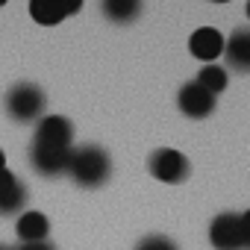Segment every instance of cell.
Instances as JSON below:
<instances>
[{
  "mask_svg": "<svg viewBox=\"0 0 250 250\" xmlns=\"http://www.w3.org/2000/svg\"><path fill=\"white\" fill-rule=\"evenodd\" d=\"M74 153V127L62 115H44L36 127V139L30 147V162L44 177H59L68 171Z\"/></svg>",
  "mask_w": 250,
  "mask_h": 250,
  "instance_id": "1",
  "label": "cell"
},
{
  "mask_svg": "<svg viewBox=\"0 0 250 250\" xmlns=\"http://www.w3.org/2000/svg\"><path fill=\"white\" fill-rule=\"evenodd\" d=\"M65 174H71L74 183L83 186V188H97V186H103L109 180L112 159H109V153L103 147L88 145V147H80V150L71 153V162H68Z\"/></svg>",
  "mask_w": 250,
  "mask_h": 250,
  "instance_id": "2",
  "label": "cell"
},
{
  "mask_svg": "<svg viewBox=\"0 0 250 250\" xmlns=\"http://www.w3.org/2000/svg\"><path fill=\"white\" fill-rule=\"evenodd\" d=\"M209 241L215 250H247L250 247V215L224 212L209 227Z\"/></svg>",
  "mask_w": 250,
  "mask_h": 250,
  "instance_id": "3",
  "label": "cell"
},
{
  "mask_svg": "<svg viewBox=\"0 0 250 250\" xmlns=\"http://www.w3.org/2000/svg\"><path fill=\"white\" fill-rule=\"evenodd\" d=\"M44 91L39 85H30V83H21L15 88H9L6 94V112L12 121H21V124H30V121H42L44 118Z\"/></svg>",
  "mask_w": 250,
  "mask_h": 250,
  "instance_id": "4",
  "label": "cell"
},
{
  "mask_svg": "<svg viewBox=\"0 0 250 250\" xmlns=\"http://www.w3.org/2000/svg\"><path fill=\"white\" fill-rule=\"evenodd\" d=\"M150 174H153L159 183L180 186V183L188 180L191 165H188V159H186L180 150H174V147H162V150H156V153L150 156Z\"/></svg>",
  "mask_w": 250,
  "mask_h": 250,
  "instance_id": "5",
  "label": "cell"
},
{
  "mask_svg": "<svg viewBox=\"0 0 250 250\" xmlns=\"http://www.w3.org/2000/svg\"><path fill=\"white\" fill-rule=\"evenodd\" d=\"M80 0H33L30 3V18L42 27H56L62 24L68 15L80 12Z\"/></svg>",
  "mask_w": 250,
  "mask_h": 250,
  "instance_id": "6",
  "label": "cell"
},
{
  "mask_svg": "<svg viewBox=\"0 0 250 250\" xmlns=\"http://www.w3.org/2000/svg\"><path fill=\"white\" fill-rule=\"evenodd\" d=\"M177 106H180V112L188 115V118H209V115L215 112V97H212L203 85L186 83V85L180 88V94H177Z\"/></svg>",
  "mask_w": 250,
  "mask_h": 250,
  "instance_id": "7",
  "label": "cell"
},
{
  "mask_svg": "<svg viewBox=\"0 0 250 250\" xmlns=\"http://www.w3.org/2000/svg\"><path fill=\"white\" fill-rule=\"evenodd\" d=\"M188 50H191L194 59L212 65V59H218V56L224 53V36H221L215 27H200V30L191 33V39H188Z\"/></svg>",
  "mask_w": 250,
  "mask_h": 250,
  "instance_id": "8",
  "label": "cell"
},
{
  "mask_svg": "<svg viewBox=\"0 0 250 250\" xmlns=\"http://www.w3.org/2000/svg\"><path fill=\"white\" fill-rule=\"evenodd\" d=\"M24 203H27V188H24V183H21L9 168H3V171H0V215H12V212H18Z\"/></svg>",
  "mask_w": 250,
  "mask_h": 250,
  "instance_id": "9",
  "label": "cell"
},
{
  "mask_svg": "<svg viewBox=\"0 0 250 250\" xmlns=\"http://www.w3.org/2000/svg\"><path fill=\"white\" fill-rule=\"evenodd\" d=\"M221 56H227V62L235 71H247L250 68V33L247 30H235L224 42V53Z\"/></svg>",
  "mask_w": 250,
  "mask_h": 250,
  "instance_id": "10",
  "label": "cell"
},
{
  "mask_svg": "<svg viewBox=\"0 0 250 250\" xmlns=\"http://www.w3.org/2000/svg\"><path fill=\"white\" fill-rule=\"evenodd\" d=\"M15 232L21 238V244H30V241H44L47 232H50V221L47 215L42 212H24L15 224Z\"/></svg>",
  "mask_w": 250,
  "mask_h": 250,
  "instance_id": "11",
  "label": "cell"
},
{
  "mask_svg": "<svg viewBox=\"0 0 250 250\" xmlns=\"http://www.w3.org/2000/svg\"><path fill=\"white\" fill-rule=\"evenodd\" d=\"M139 12H142L139 0H106L103 3V15L115 24H130L139 18Z\"/></svg>",
  "mask_w": 250,
  "mask_h": 250,
  "instance_id": "12",
  "label": "cell"
},
{
  "mask_svg": "<svg viewBox=\"0 0 250 250\" xmlns=\"http://www.w3.org/2000/svg\"><path fill=\"white\" fill-rule=\"evenodd\" d=\"M197 85H203L212 97H218L224 88H227V83H229V77H227V71L221 68V65H203L200 68V74H197V80H194Z\"/></svg>",
  "mask_w": 250,
  "mask_h": 250,
  "instance_id": "13",
  "label": "cell"
},
{
  "mask_svg": "<svg viewBox=\"0 0 250 250\" xmlns=\"http://www.w3.org/2000/svg\"><path fill=\"white\" fill-rule=\"evenodd\" d=\"M136 250H177V244L171 238H165V235H147V238L139 241Z\"/></svg>",
  "mask_w": 250,
  "mask_h": 250,
  "instance_id": "14",
  "label": "cell"
},
{
  "mask_svg": "<svg viewBox=\"0 0 250 250\" xmlns=\"http://www.w3.org/2000/svg\"><path fill=\"white\" fill-rule=\"evenodd\" d=\"M18 250H53L47 241H30V244H21Z\"/></svg>",
  "mask_w": 250,
  "mask_h": 250,
  "instance_id": "15",
  "label": "cell"
},
{
  "mask_svg": "<svg viewBox=\"0 0 250 250\" xmlns=\"http://www.w3.org/2000/svg\"><path fill=\"white\" fill-rule=\"evenodd\" d=\"M6 168V156H3V150H0V171Z\"/></svg>",
  "mask_w": 250,
  "mask_h": 250,
  "instance_id": "16",
  "label": "cell"
},
{
  "mask_svg": "<svg viewBox=\"0 0 250 250\" xmlns=\"http://www.w3.org/2000/svg\"><path fill=\"white\" fill-rule=\"evenodd\" d=\"M0 250H9V247H3V244H0Z\"/></svg>",
  "mask_w": 250,
  "mask_h": 250,
  "instance_id": "17",
  "label": "cell"
}]
</instances>
